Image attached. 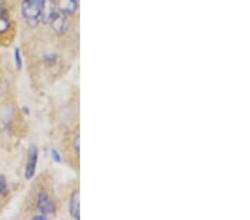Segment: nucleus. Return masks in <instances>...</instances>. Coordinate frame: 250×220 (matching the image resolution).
<instances>
[{"mask_svg": "<svg viewBox=\"0 0 250 220\" xmlns=\"http://www.w3.org/2000/svg\"><path fill=\"white\" fill-rule=\"evenodd\" d=\"M21 11L28 25L36 27L42 20V0H23Z\"/></svg>", "mask_w": 250, "mask_h": 220, "instance_id": "obj_1", "label": "nucleus"}, {"mask_svg": "<svg viewBox=\"0 0 250 220\" xmlns=\"http://www.w3.org/2000/svg\"><path fill=\"white\" fill-rule=\"evenodd\" d=\"M49 22H50L51 28L54 29L55 33H57L58 35L66 33V30L68 28V21H67L66 15L64 14L56 13Z\"/></svg>", "mask_w": 250, "mask_h": 220, "instance_id": "obj_2", "label": "nucleus"}, {"mask_svg": "<svg viewBox=\"0 0 250 220\" xmlns=\"http://www.w3.org/2000/svg\"><path fill=\"white\" fill-rule=\"evenodd\" d=\"M38 208L42 211V215H45L46 217L48 216H52L55 213L54 205H52L50 198L48 197V195L45 193H40L38 196Z\"/></svg>", "mask_w": 250, "mask_h": 220, "instance_id": "obj_3", "label": "nucleus"}, {"mask_svg": "<svg viewBox=\"0 0 250 220\" xmlns=\"http://www.w3.org/2000/svg\"><path fill=\"white\" fill-rule=\"evenodd\" d=\"M28 162L26 166V178L30 179L32 178V176L35 175L36 171V165H37V159H38V150L35 146H31L29 149V154H28Z\"/></svg>", "mask_w": 250, "mask_h": 220, "instance_id": "obj_4", "label": "nucleus"}, {"mask_svg": "<svg viewBox=\"0 0 250 220\" xmlns=\"http://www.w3.org/2000/svg\"><path fill=\"white\" fill-rule=\"evenodd\" d=\"M56 5H57L56 0H42V20L45 23L49 22L51 18L54 17L56 14Z\"/></svg>", "mask_w": 250, "mask_h": 220, "instance_id": "obj_5", "label": "nucleus"}, {"mask_svg": "<svg viewBox=\"0 0 250 220\" xmlns=\"http://www.w3.org/2000/svg\"><path fill=\"white\" fill-rule=\"evenodd\" d=\"M9 28V16H8V9L6 3L0 0V34L6 33Z\"/></svg>", "mask_w": 250, "mask_h": 220, "instance_id": "obj_6", "label": "nucleus"}, {"mask_svg": "<svg viewBox=\"0 0 250 220\" xmlns=\"http://www.w3.org/2000/svg\"><path fill=\"white\" fill-rule=\"evenodd\" d=\"M58 5L62 13L64 15H71L77 10V0H58Z\"/></svg>", "mask_w": 250, "mask_h": 220, "instance_id": "obj_7", "label": "nucleus"}, {"mask_svg": "<svg viewBox=\"0 0 250 220\" xmlns=\"http://www.w3.org/2000/svg\"><path fill=\"white\" fill-rule=\"evenodd\" d=\"M69 214L72 218L80 219L79 214V191H74L69 202Z\"/></svg>", "mask_w": 250, "mask_h": 220, "instance_id": "obj_8", "label": "nucleus"}, {"mask_svg": "<svg viewBox=\"0 0 250 220\" xmlns=\"http://www.w3.org/2000/svg\"><path fill=\"white\" fill-rule=\"evenodd\" d=\"M7 181L3 176H0V195L7 194Z\"/></svg>", "mask_w": 250, "mask_h": 220, "instance_id": "obj_9", "label": "nucleus"}, {"mask_svg": "<svg viewBox=\"0 0 250 220\" xmlns=\"http://www.w3.org/2000/svg\"><path fill=\"white\" fill-rule=\"evenodd\" d=\"M15 58H16V66H17L18 69H21L22 61H21V58H20V51H19V49H16V51H15Z\"/></svg>", "mask_w": 250, "mask_h": 220, "instance_id": "obj_10", "label": "nucleus"}, {"mask_svg": "<svg viewBox=\"0 0 250 220\" xmlns=\"http://www.w3.org/2000/svg\"><path fill=\"white\" fill-rule=\"evenodd\" d=\"M79 135H77L75 137V140H74V149H75V153L77 156H79Z\"/></svg>", "mask_w": 250, "mask_h": 220, "instance_id": "obj_11", "label": "nucleus"}, {"mask_svg": "<svg viewBox=\"0 0 250 220\" xmlns=\"http://www.w3.org/2000/svg\"><path fill=\"white\" fill-rule=\"evenodd\" d=\"M51 156H52V158L55 159V161H57V162L62 161V158H60L58 151L56 150V149H52V150H51Z\"/></svg>", "mask_w": 250, "mask_h": 220, "instance_id": "obj_12", "label": "nucleus"}]
</instances>
